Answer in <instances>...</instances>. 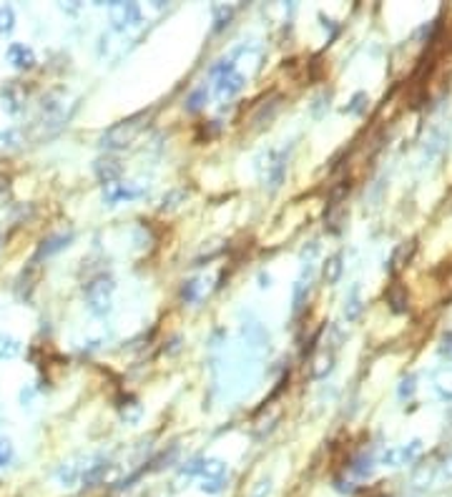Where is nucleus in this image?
Listing matches in <instances>:
<instances>
[{
	"instance_id": "1",
	"label": "nucleus",
	"mask_w": 452,
	"mask_h": 497,
	"mask_svg": "<svg viewBox=\"0 0 452 497\" xmlns=\"http://www.w3.org/2000/svg\"><path fill=\"white\" fill-rule=\"evenodd\" d=\"M111 296H113V279L111 276H98L85 286V302L88 309L98 317L111 312Z\"/></svg>"
},
{
	"instance_id": "2",
	"label": "nucleus",
	"mask_w": 452,
	"mask_h": 497,
	"mask_svg": "<svg viewBox=\"0 0 452 497\" xmlns=\"http://www.w3.org/2000/svg\"><path fill=\"white\" fill-rule=\"evenodd\" d=\"M420 455H422V442H420V439H412L410 444L387 447V450L379 455V465H384V467H404V465H412V462H415Z\"/></svg>"
},
{
	"instance_id": "3",
	"label": "nucleus",
	"mask_w": 452,
	"mask_h": 497,
	"mask_svg": "<svg viewBox=\"0 0 452 497\" xmlns=\"http://www.w3.org/2000/svg\"><path fill=\"white\" fill-rule=\"evenodd\" d=\"M211 73L216 75V93L221 95V98H231V95H236L244 88V78H241V73H236L231 63L214 66Z\"/></svg>"
},
{
	"instance_id": "4",
	"label": "nucleus",
	"mask_w": 452,
	"mask_h": 497,
	"mask_svg": "<svg viewBox=\"0 0 452 497\" xmlns=\"http://www.w3.org/2000/svg\"><path fill=\"white\" fill-rule=\"evenodd\" d=\"M141 118H144V116L128 118V121L116 123L113 128H108L106 136H103V146H108V148H123V146H128V143L133 141V136L139 133V128H141L139 121H141Z\"/></svg>"
},
{
	"instance_id": "5",
	"label": "nucleus",
	"mask_w": 452,
	"mask_h": 497,
	"mask_svg": "<svg viewBox=\"0 0 452 497\" xmlns=\"http://www.w3.org/2000/svg\"><path fill=\"white\" fill-rule=\"evenodd\" d=\"M90 460L93 457H73V460H65L63 465L56 472V480H58L61 487H75L78 482H83V475L88 470Z\"/></svg>"
},
{
	"instance_id": "6",
	"label": "nucleus",
	"mask_w": 452,
	"mask_h": 497,
	"mask_svg": "<svg viewBox=\"0 0 452 497\" xmlns=\"http://www.w3.org/2000/svg\"><path fill=\"white\" fill-rule=\"evenodd\" d=\"M141 21V8L136 3H113L111 6V23L116 28H128Z\"/></svg>"
},
{
	"instance_id": "7",
	"label": "nucleus",
	"mask_w": 452,
	"mask_h": 497,
	"mask_svg": "<svg viewBox=\"0 0 452 497\" xmlns=\"http://www.w3.org/2000/svg\"><path fill=\"white\" fill-rule=\"evenodd\" d=\"M136 196H141V189L133 184L111 181V184L103 186V199H106L108 204H118V202H123V199H136Z\"/></svg>"
},
{
	"instance_id": "8",
	"label": "nucleus",
	"mask_w": 452,
	"mask_h": 497,
	"mask_svg": "<svg viewBox=\"0 0 452 497\" xmlns=\"http://www.w3.org/2000/svg\"><path fill=\"white\" fill-rule=\"evenodd\" d=\"M6 56L16 68H33L36 66V53L28 46H23V43H13Z\"/></svg>"
},
{
	"instance_id": "9",
	"label": "nucleus",
	"mask_w": 452,
	"mask_h": 497,
	"mask_svg": "<svg viewBox=\"0 0 452 497\" xmlns=\"http://www.w3.org/2000/svg\"><path fill=\"white\" fill-rule=\"evenodd\" d=\"M432 384L440 392L442 399H452V367H440L432 375Z\"/></svg>"
},
{
	"instance_id": "10",
	"label": "nucleus",
	"mask_w": 452,
	"mask_h": 497,
	"mask_svg": "<svg viewBox=\"0 0 452 497\" xmlns=\"http://www.w3.org/2000/svg\"><path fill=\"white\" fill-rule=\"evenodd\" d=\"M226 462L224 460H216V457H211V460H204V467H201V480H226Z\"/></svg>"
},
{
	"instance_id": "11",
	"label": "nucleus",
	"mask_w": 452,
	"mask_h": 497,
	"mask_svg": "<svg viewBox=\"0 0 452 497\" xmlns=\"http://www.w3.org/2000/svg\"><path fill=\"white\" fill-rule=\"evenodd\" d=\"M23 352V344L11 334H0V360H16Z\"/></svg>"
},
{
	"instance_id": "12",
	"label": "nucleus",
	"mask_w": 452,
	"mask_h": 497,
	"mask_svg": "<svg viewBox=\"0 0 452 497\" xmlns=\"http://www.w3.org/2000/svg\"><path fill=\"white\" fill-rule=\"evenodd\" d=\"M70 239H73V234H58V236L46 239V241H43V246H41V254H43V256L56 254V251H61V248L68 246Z\"/></svg>"
},
{
	"instance_id": "13",
	"label": "nucleus",
	"mask_w": 452,
	"mask_h": 497,
	"mask_svg": "<svg viewBox=\"0 0 452 497\" xmlns=\"http://www.w3.org/2000/svg\"><path fill=\"white\" fill-rule=\"evenodd\" d=\"M362 314V296H359V286H352L349 296H347V304H345V317L347 322H354L357 317Z\"/></svg>"
},
{
	"instance_id": "14",
	"label": "nucleus",
	"mask_w": 452,
	"mask_h": 497,
	"mask_svg": "<svg viewBox=\"0 0 452 497\" xmlns=\"http://www.w3.org/2000/svg\"><path fill=\"white\" fill-rule=\"evenodd\" d=\"M342 271H345L342 256L340 254L330 256V259H327V264H325V281H327V284H337V281H340V276H342Z\"/></svg>"
},
{
	"instance_id": "15",
	"label": "nucleus",
	"mask_w": 452,
	"mask_h": 497,
	"mask_svg": "<svg viewBox=\"0 0 452 497\" xmlns=\"http://www.w3.org/2000/svg\"><path fill=\"white\" fill-rule=\"evenodd\" d=\"M332 367H335V357L332 355H320L317 360H314V365H312V377L314 380H325L327 375L332 372Z\"/></svg>"
},
{
	"instance_id": "16",
	"label": "nucleus",
	"mask_w": 452,
	"mask_h": 497,
	"mask_svg": "<svg viewBox=\"0 0 452 497\" xmlns=\"http://www.w3.org/2000/svg\"><path fill=\"white\" fill-rule=\"evenodd\" d=\"M96 174L101 176L106 184H111V181H116V176L121 174V166H118L116 161H111V159L98 161V164H96Z\"/></svg>"
},
{
	"instance_id": "17",
	"label": "nucleus",
	"mask_w": 452,
	"mask_h": 497,
	"mask_svg": "<svg viewBox=\"0 0 452 497\" xmlns=\"http://www.w3.org/2000/svg\"><path fill=\"white\" fill-rule=\"evenodd\" d=\"M374 470V460L372 455H359L352 460V472H354L357 477H369Z\"/></svg>"
},
{
	"instance_id": "18",
	"label": "nucleus",
	"mask_w": 452,
	"mask_h": 497,
	"mask_svg": "<svg viewBox=\"0 0 452 497\" xmlns=\"http://www.w3.org/2000/svg\"><path fill=\"white\" fill-rule=\"evenodd\" d=\"M387 302L394 312H407V294L402 291V286L394 284L392 289L387 291Z\"/></svg>"
},
{
	"instance_id": "19",
	"label": "nucleus",
	"mask_w": 452,
	"mask_h": 497,
	"mask_svg": "<svg viewBox=\"0 0 452 497\" xmlns=\"http://www.w3.org/2000/svg\"><path fill=\"white\" fill-rule=\"evenodd\" d=\"M21 103H23V95L18 93L16 88H6L3 90V108L8 113H18L21 111Z\"/></svg>"
},
{
	"instance_id": "20",
	"label": "nucleus",
	"mask_w": 452,
	"mask_h": 497,
	"mask_svg": "<svg viewBox=\"0 0 452 497\" xmlns=\"http://www.w3.org/2000/svg\"><path fill=\"white\" fill-rule=\"evenodd\" d=\"M13 26H16V13H13V8L0 6V33L6 36V33L13 31Z\"/></svg>"
},
{
	"instance_id": "21",
	"label": "nucleus",
	"mask_w": 452,
	"mask_h": 497,
	"mask_svg": "<svg viewBox=\"0 0 452 497\" xmlns=\"http://www.w3.org/2000/svg\"><path fill=\"white\" fill-rule=\"evenodd\" d=\"M13 457H16V450H13L11 439L0 437V467H8V465H11Z\"/></svg>"
},
{
	"instance_id": "22",
	"label": "nucleus",
	"mask_w": 452,
	"mask_h": 497,
	"mask_svg": "<svg viewBox=\"0 0 452 497\" xmlns=\"http://www.w3.org/2000/svg\"><path fill=\"white\" fill-rule=\"evenodd\" d=\"M412 251H415V244H410V246H407V244H402V246H399L397 251H394L392 264H394V266H402V264H399V261H402V259H410ZM394 266H392V269H394Z\"/></svg>"
},
{
	"instance_id": "23",
	"label": "nucleus",
	"mask_w": 452,
	"mask_h": 497,
	"mask_svg": "<svg viewBox=\"0 0 452 497\" xmlns=\"http://www.w3.org/2000/svg\"><path fill=\"white\" fill-rule=\"evenodd\" d=\"M224 482L226 480H201V492H209V495H219L224 490Z\"/></svg>"
},
{
	"instance_id": "24",
	"label": "nucleus",
	"mask_w": 452,
	"mask_h": 497,
	"mask_svg": "<svg viewBox=\"0 0 452 497\" xmlns=\"http://www.w3.org/2000/svg\"><path fill=\"white\" fill-rule=\"evenodd\" d=\"M415 394V377H404L402 384H399V397H412Z\"/></svg>"
},
{
	"instance_id": "25",
	"label": "nucleus",
	"mask_w": 452,
	"mask_h": 497,
	"mask_svg": "<svg viewBox=\"0 0 452 497\" xmlns=\"http://www.w3.org/2000/svg\"><path fill=\"white\" fill-rule=\"evenodd\" d=\"M362 101H367V95H364V93H357V95H354V101H352V106H347L345 111H349V113H362V111H364V103H362Z\"/></svg>"
},
{
	"instance_id": "26",
	"label": "nucleus",
	"mask_w": 452,
	"mask_h": 497,
	"mask_svg": "<svg viewBox=\"0 0 452 497\" xmlns=\"http://www.w3.org/2000/svg\"><path fill=\"white\" fill-rule=\"evenodd\" d=\"M440 352H442V357H447V360L452 362V332H447L445 337H442Z\"/></svg>"
},
{
	"instance_id": "27",
	"label": "nucleus",
	"mask_w": 452,
	"mask_h": 497,
	"mask_svg": "<svg viewBox=\"0 0 452 497\" xmlns=\"http://www.w3.org/2000/svg\"><path fill=\"white\" fill-rule=\"evenodd\" d=\"M201 98H206V90L199 88L196 93L191 95V101H189V108H191V111H199V108H201Z\"/></svg>"
},
{
	"instance_id": "28",
	"label": "nucleus",
	"mask_w": 452,
	"mask_h": 497,
	"mask_svg": "<svg viewBox=\"0 0 452 497\" xmlns=\"http://www.w3.org/2000/svg\"><path fill=\"white\" fill-rule=\"evenodd\" d=\"M269 482H259V487H256V492H254V497H266L269 495Z\"/></svg>"
},
{
	"instance_id": "29",
	"label": "nucleus",
	"mask_w": 452,
	"mask_h": 497,
	"mask_svg": "<svg viewBox=\"0 0 452 497\" xmlns=\"http://www.w3.org/2000/svg\"><path fill=\"white\" fill-rule=\"evenodd\" d=\"M442 475H445L447 480H452V457H447V460H445V467H442Z\"/></svg>"
},
{
	"instance_id": "30",
	"label": "nucleus",
	"mask_w": 452,
	"mask_h": 497,
	"mask_svg": "<svg viewBox=\"0 0 452 497\" xmlns=\"http://www.w3.org/2000/svg\"><path fill=\"white\" fill-rule=\"evenodd\" d=\"M3 194H8V179H3V176H0V196Z\"/></svg>"
}]
</instances>
